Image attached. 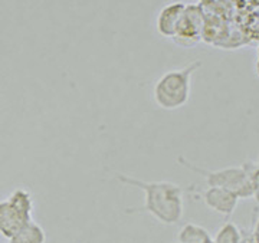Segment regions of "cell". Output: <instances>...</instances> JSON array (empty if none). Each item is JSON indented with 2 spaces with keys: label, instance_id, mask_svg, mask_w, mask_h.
Returning a JSON list of instances; mask_svg holds the SVG:
<instances>
[{
  "label": "cell",
  "instance_id": "cell-1",
  "mask_svg": "<svg viewBox=\"0 0 259 243\" xmlns=\"http://www.w3.org/2000/svg\"><path fill=\"white\" fill-rule=\"evenodd\" d=\"M122 184L137 187L144 193V205L140 210L153 216L158 223H179L185 215V190L171 181H144L122 173L115 174Z\"/></svg>",
  "mask_w": 259,
  "mask_h": 243
},
{
  "label": "cell",
  "instance_id": "cell-2",
  "mask_svg": "<svg viewBox=\"0 0 259 243\" xmlns=\"http://www.w3.org/2000/svg\"><path fill=\"white\" fill-rule=\"evenodd\" d=\"M200 66V61H194L182 69H171L161 75L153 88V100L157 107L166 111L183 108L190 98L193 74Z\"/></svg>",
  "mask_w": 259,
  "mask_h": 243
},
{
  "label": "cell",
  "instance_id": "cell-3",
  "mask_svg": "<svg viewBox=\"0 0 259 243\" xmlns=\"http://www.w3.org/2000/svg\"><path fill=\"white\" fill-rule=\"evenodd\" d=\"M177 161L180 166L204 177L209 187H221V188L231 190L233 193H236L239 199H253L249 173L243 164L239 167L232 166V167H225L221 170H206L190 163L185 157H179Z\"/></svg>",
  "mask_w": 259,
  "mask_h": 243
},
{
  "label": "cell",
  "instance_id": "cell-4",
  "mask_svg": "<svg viewBox=\"0 0 259 243\" xmlns=\"http://www.w3.org/2000/svg\"><path fill=\"white\" fill-rule=\"evenodd\" d=\"M33 199L25 188H16L8 199L0 202V234L12 239L19 230L32 220Z\"/></svg>",
  "mask_w": 259,
  "mask_h": 243
},
{
  "label": "cell",
  "instance_id": "cell-5",
  "mask_svg": "<svg viewBox=\"0 0 259 243\" xmlns=\"http://www.w3.org/2000/svg\"><path fill=\"white\" fill-rule=\"evenodd\" d=\"M204 20L203 10L197 5H186L185 12L179 20L175 42L182 46H194L204 33Z\"/></svg>",
  "mask_w": 259,
  "mask_h": 243
},
{
  "label": "cell",
  "instance_id": "cell-6",
  "mask_svg": "<svg viewBox=\"0 0 259 243\" xmlns=\"http://www.w3.org/2000/svg\"><path fill=\"white\" fill-rule=\"evenodd\" d=\"M200 199L203 200V203L210 210H213L218 215L229 217L233 215V212L236 210L238 203H239V197L236 193H233L231 190L221 188V187H209L204 190L197 191Z\"/></svg>",
  "mask_w": 259,
  "mask_h": 243
},
{
  "label": "cell",
  "instance_id": "cell-7",
  "mask_svg": "<svg viewBox=\"0 0 259 243\" xmlns=\"http://www.w3.org/2000/svg\"><path fill=\"white\" fill-rule=\"evenodd\" d=\"M185 8L186 3L183 2H173V3L166 5L158 12L156 26H157V32L161 36L171 37V39L175 37L179 20L185 12Z\"/></svg>",
  "mask_w": 259,
  "mask_h": 243
},
{
  "label": "cell",
  "instance_id": "cell-8",
  "mask_svg": "<svg viewBox=\"0 0 259 243\" xmlns=\"http://www.w3.org/2000/svg\"><path fill=\"white\" fill-rule=\"evenodd\" d=\"M179 243H213V237L203 226L186 223L177 232Z\"/></svg>",
  "mask_w": 259,
  "mask_h": 243
},
{
  "label": "cell",
  "instance_id": "cell-9",
  "mask_svg": "<svg viewBox=\"0 0 259 243\" xmlns=\"http://www.w3.org/2000/svg\"><path fill=\"white\" fill-rule=\"evenodd\" d=\"M10 243H47V233L44 227L32 219L10 239Z\"/></svg>",
  "mask_w": 259,
  "mask_h": 243
},
{
  "label": "cell",
  "instance_id": "cell-10",
  "mask_svg": "<svg viewBox=\"0 0 259 243\" xmlns=\"http://www.w3.org/2000/svg\"><path fill=\"white\" fill-rule=\"evenodd\" d=\"M213 243H242L239 227L232 222L225 223L213 237Z\"/></svg>",
  "mask_w": 259,
  "mask_h": 243
},
{
  "label": "cell",
  "instance_id": "cell-11",
  "mask_svg": "<svg viewBox=\"0 0 259 243\" xmlns=\"http://www.w3.org/2000/svg\"><path fill=\"white\" fill-rule=\"evenodd\" d=\"M243 166L249 173L250 184H252V190H253V199L259 203V164L253 163V161H248Z\"/></svg>",
  "mask_w": 259,
  "mask_h": 243
},
{
  "label": "cell",
  "instance_id": "cell-12",
  "mask_svg": "<svg viewBox=\"0 0 259 243\" xmlns=\"http://www.w3.org/2000/svg\"><path fill=\"white\" fill-rule=\"evenodd\" d=\"M253 237H255V242L259 243V217L256 219V223H255V229H253Z\"/></svg>",
  "mask_w": 259,
  "mask_h": 243
},
{
  "label": "cell",
  "instance_id": "cell-13",
  "mask_svg": "<svg viewBox=\"0 0 259 243\" xmlns=\"http://www.w3.org/2000/svg\"><path fill=\"white\" fill-rule=\"evenodd\" d=\"M258 164H259V160H258Z\"/></svg>",
  "mask_w": 259,
  "mask_h": 243
},
{
  "label": "cell",
  "instance_id": "cell-14",
  "mask_svg": "<svg viewBox=\"0 0 259 243\" xmlns=\"http://www.w3.org/2000/svg\"><path fill=\"white\" fill-rule=\"evenodd\" d=\"M175 243H179V242H175Z\"/></svg>",
  "mask_w": 259,
  "mask_h": 243
}]
</instances>
